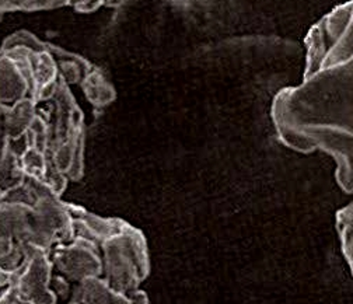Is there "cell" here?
<instances>
[{
  "label": "cell",
  "mask_w": 353,
  "mask_h": 304,
  "mask_svg": "<svg viewBox=\"0 0 353 304\" xmlns=\"http://www.w3.org/2000/svg\"><path fill=\"white\" fill-rule=\"evenodd\" d=\"M303 83L274 100L279 139L290 149L324 150L336 161V181L352 192L353 41L350 3L316 24L305 38Z\"/></svg>",
  "instance_id": "obj_1"
},
{
  "label": "cell",
  "mask_w": 353,
  "mask_h": 304,
  "mask_svg": "<svg viewBox=\"0 0 353 304\" xmlns=\"http://www.w3.org/2000/svg\"><path fill=\"white\" fill-rule=\"evenodd\" d=\"M101 281L122 296L139 289L150 271L145 236L137 227L125 223L122 230L100 244Z\"/></svg>",
  "instance_id": "obj_2"
},
{
  "label": "cell",
  "mask_w": 353,
  "mask_h": 304,
  "mask_svg": "<svg viewBox=\"0 0 353 304\" xmlns=\"http://www.w3.org/2000/svg\"><path fill=\"white\" fill-rule=\"evenodd\" d=\"M100 245L92 240L76 237L68 244L55 245L50 252L52 268L55 267L65 278L77 283L101 276Z\"/></svg>",
  "instance_id": "obj_3"
},
{
  "label": "cell",
  "mask_w": 353,
  "mask_h": 304,
  "mask_svg": "<svg viewBox=\"0 0 353 304\" xmlns=\"http://www.w3.org/2000/svg\"><path fill=\"white\" fill-rule=\"evenodd\" d=\"M52 264L48 252L37 247L31 248L26 265L12 275L10 286L28 304H57V296L51 290Z\"/></svg>",
  "instance_id": "obj_4"
},
{
  "label": "cell",
  "mask_w": 353,
  "mask_h": 304,
  "mask_svg": "<svg viewBox=\"0 0 353 304\" xmlns=\"http://www.w3.org/2000/svg\"><path fill=\"white\" fill-rule=\"evenodd\" d=\"M28 84L17 66L3 52L0 54V104L12 105L27 97Z\"/></svg>",
  "instance_id": "obj_5"
},
{
  "label": "cell",
  "mask_w": 353,
  "mask_h": 304,
  "mask_svg": "<svg viewBox=\"0 0 353 304\" xmlns=\"http://www.w3.org/2000/svg\"><path fill=\"white\" fill-rule=\"evenodd\" d=\"M72 300L79 304H129L125 296L107 287L101 278H90L80 282Z\"/></svg>",
  "instance_id": "obj_6"
},
{
  "label": "cell",
  "mask_w": 353,
  "mask_h": 304,
  "mask_svg": "<svg viewBox=\"0 0 353 304\" xmlns=\"http://www.w3.org/2000/svg\"><path fill=\"white\" fill-rule=\"evenodd\" d=\"M81 89L85 93L87 100L94 107L103 108L110 105L115 99V90L111 83L107 80L105 74L94 68L81 81Z\"/></svg>",
  "instance_id": "obj_7"
},
{
  "label": "cell",
  "mask_w": 353,
  "mask_h": 304,
  "mask_svg": "<svg viewBox=\"0 0 353 304\" xmlns=\"http://www.w3.org/2000/svg\"><path fill=\"white\" fill-rule=\"evenodd\" d=\"M352 205L342 207L336 214V230L339 233L342 254L349 267H352V254H353V239H352Z\"/></svg>",
  "instance_id": "obj_8"
},
{
  "label": "cell",
  "mask_w": 353,
  "mask_h": 304,
  "mask_svg": "<svg viewBox=\"0 0 353 304\" xmlns=\"http://www.w3.org/2000/svg\"><path fill=\"white\" fill-rule=\"evenodd\" d=\"M0 304H28V303H26L19 296V293L13 286H9L2 294H0Z\"/></svg>",
  "instance_id": "obj_9"
},
{
  "label": "cell",
  "mask_w": 353,
  "mask_h": 304,
  "mask_svg": "<svg viewBox=\"0 0 353 304\" xmlns=\"http://www.w3.org/2000/svg\"><path fill=\"white\" fill-rule=\"evenodd\" d=\"M51 290L55 293V296H66L69 292V283L65 278L62 276H52L51 283H50Z\"/></svg>",
  "instance_id": "obj_10"
},
{
  "label": "cell",
  "mask_w": 353,
  "mask_h": 304,
  "mask_svg": "<svg viewBox=\"0 0 353 304\" xmlns=\"http://www.w3.org/2000/svg\"><path fill=\"white\" fill-rule=\"evenodd\" d=\"M129 301V304H149V297L145 290L135 289L132 290L129 294L125 296Z\"/></svg>",
  "instance_id": "obj_11"
},
{
  "label": "cell",
  "mask_w": 353,
  "mask_h": 304,
  "mask_svg": "<svg viewBox=\"0 0 353 304\" xmlns=\"http://www.w3.org/2000/svg\"><path fill=\"white\" fill-rule=\"evenodd\" d=\"M10 282H12V275L6 274L2 268H0V294L10 286Z\"/></svg>",
  "instance_id": "obj_12"
}]
</instances>
